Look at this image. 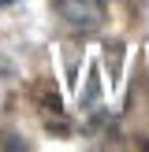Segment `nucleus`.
<instances>
[{"instance_id": "f03ea898", "label": "nucleus", "mask_w": 149, "mask_h": 152, "mask_svg": "<svg viewBox=\"0 0 149 152\" xmlns=\"http://www.w3.org/2000/svg\"><path fill=\"white\" fill-rule=\"evenodd\" d=\"M4 4H11V0H0V7H4Z\"/></svg>"}, {"instance_id": "f257e3e1", "label": "nucleus", "mask_w": 149, "mask_h": 152, "mask_svg": "<svg viewBox=\"0 0 149 152\" xmlns=\"http://www.w3.org/2000/svg\"><path fill=\"white\" fill-rule=\"evenodd\" d=\"M104 4H108V0H60V11H63L67 26L93 30V26H101V19H104Z\"/></svg>"}]
</instances>
